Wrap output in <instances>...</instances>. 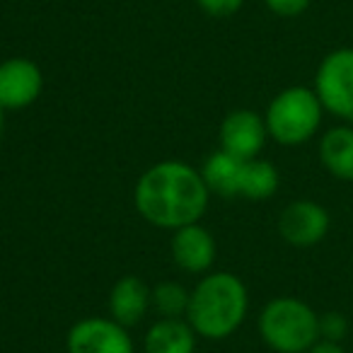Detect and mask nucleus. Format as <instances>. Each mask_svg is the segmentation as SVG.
Returning <instances> with one entry per match:
<instances>
[{
  "instance_id": "obj_4",
  "label": "nucleus",
  "mask_w": 353,
  "mask_h": 353,
  "mask_svg": "<svg viewBox=\"0 0 353 353\" xmlns=\"http://www.w3.org/2000/svg\"><path fill=\"white\" fill-rule=\"evenodd\" d=\"M324 107L310 88H288L271 99L266 109V131L281 145H303L317 133Z\"/></svg>"
},
{
  "instance_id": "obj_15",
  "label": "nucleus",
  "mask_w": 353,
  "mask_h": 353,
  "mask_svg": "<svg viewBox=\"0 0 353 353\" xmlns=\"http://www.w3.org/2000/svg\"><path fill=\"white\" fill-rule=\"evenodd\" d=\"M279 170L269 160H245L240 176V196L250 201H266L279 189Z\"/></svg>"
},
{
  "instance_id": "obj_13",
  "label": "nucleus",
  "mask_w": 353,
  "mask_h": 353,
  "mask_svg": "<svg viewBox=\"0 0 353 353\" xmlns=\"http://www.w3.org/2000/svg\"><path fill=\"white\" fill-rule=\"evenodd\" d=\"M319 157L332 176L341 182H353V128H329L319 143Z\"/></svg>"
},
{
  "instance_id": "obj_10",
  "label": "nucleus",
  "mask_w": 353,
  "mask_h": 353,
  "mask_svg": "<svg viewBox=\"0 0 353 353\" xmlns=\"http://www.w3.org/2000/svg\"><path fill=\"white\" fill-rule=\"evenodd\" d=\"M172 259L189 274H203L216 261V240L201 223L179 228L172 235Z\"/></svg>"
},
{
  "instance_id": "obj_18",
  "label": "nucleus",
  "mask_w": 353,
  "mask_h": 353,
  "mask_svg": "<svg viewBox=\"0 0 353 353\" xmlns=\"http://www.w3.org/2000/svg\"><path fill=\"white\" fill-rule=\"evenodd\" d=\"M199 8H201L206 15L211 17H230L235 15L237 10L242 8L245 0H196Z\"/></svg>"
},
{
  "instance_id": "obj_14",
  "label": "nucleus",
  "mask_w": 353,
  "mask_h": 353,
  "mask_svg": "<svg viewBox=\"0 0 353 353\" xmlns=\"http://www.w3.org/2000/svg\"><path fill=\"white\" fill-rule=\"evenodd\" d=\"M245 160H237L230 152L218 150L208 155V160L201 167V176L206 182L208 192L223 199H237L240 196V176Z\"/></svg>"
},
{
  "instance_id": "obj_5",
  "label": "nucleus",
  "mask_w": 353,
  "mask_h": 353,
  "mask_svg": "<svg viewBox=\"0 0 353 353\" xmlns=\"http://www.w3.org/2000/svg\"><path fill=\"white\" fill-rule=\"evenodd\" d=\"M314 94L329 114L353 119V49H336L324 56L314 75Z\"/></svg>"
},
{
  "instance_id": "obj_1",
  "label": "nucleus",
  "mask_w": 353,
  "mask_h": 353,
  "mask_svg": "<svg viewBox=\"0 0 353 353\" xmlns=\"http://www.w3.org/2000/svg\"><path fill=\"white\" fill-rule=\"evenodd\" d=\"M208 192L201 170L179 160H165L141 174L133 201L148 223L165 230H179L203 218Z\"/></svg>"
},
{
  "instance_id": "obj_3",
  "label": "nucleus",
  "mask_w": 353,
  "mask_h": 353,
  "mask_svg": "<svg viewBox=\"0 0 353 353\" xmlns=\"http://www.w3.org/2000/svg\"><path fill=\"white\" fill-rule=\"evenodd\" d=\"M259 334L276 353H307L319 341V317L298 298H276L261 310Z\"/></svg>"
},
{
  "instance_id": "obj_2",
  "label": "nucleus",
  "mask_w": 353,
  "mask_h": 353,
  "mask_svg": "<svg viewBox=\"0 0 353 353\" xmlns=\"http://www.w3.org/2000/svg\"><path fill=\"white\" fill-rule=\"evenodd\" d=\"M250 295L235 274H208L199 281L189 300L187 322L203 339H228L247 317Z\"/></svg>"
},
{
  "instance_id": "obj_9",
  "label": "nucleus",
  "mask_w": 353,
  "mask_h": 353,
  "mask_svg": "<svg viewBox=\"0 0 353 353\" xmlns=\"http://www.w3.org/2000/svg\"><path fill=\"white\" fill-rule=\"evenodd\" d=\"M279 232L293 247H312L329 232V213L324 206L307 199L293 201L279 218Z\"/></svg>"
},
{
  "instance_id": "obj_21",
  "label": "nucleus",
  "mask_w": 353,
  "mask_h": 353,
  "mask_svg": "<svg viewBox=\"0 0 353 353\" xmlns=\"http://www.w3.org/2000/svg\"><path fill=\"white\" fill-rule=\"evenodd\" d=\"M3 112H6V109L0 107V138H3V123H6V119H3Z\"/></svg>"
},
{
  "instance_id": "obj_7",
  "label": "nucleus",
  "mask_w": 353,
  "mask_h": 353,
  "mask_svg": "<svg viewBox=\"0 0 353 353\" xmlns=\"http://www.w3.org/2000/svg\"><path fill=\"white\" fill-rule=\"evenodd\" d=\"M44 90L41 68L30 59H6L0 63V107L25 109L39 99Z\"/></svg>"
},
{
  "instance_id": "obj_16",
  "label": "nucleus",
  "mask_w": 353,
  "mask_h": 353,
  "mask_svg": "<svg viewBox=\"0 0 353 353\" xmlns=\"http://www.w3.org/2000/svg\"><path fill=\"white\" fill-rule=\"evenodd\" d=\"M189 300H192V293L182 283H174V281H165V283L152 288V305H155V310L162 317H182V314H187Z\"/></svg>"
},
{
  "instance_id": "obj_8",
  "label": "nucleus",
  "mask_w": 353,
  "mask_h": 353,
  "mask_svg": "<svg viewBox=\"0 0 353 353\" xmlns=\"http://www.w3.org/2000/svg\"><path fill=\"white\" fill-rule=\"evenodd\" d=\"M218 138H221V150L230 152L237 160H254L259 157L269 131L264 117L250 109H237L223 119Z\"/></svg>"
},
{
  "instance_id": "obj_19",
  "label": "nucleus",
  "mask_w": 353,
  "mask_h": 353,
  "mask_svg": "<svg viewBox=\"0 0 353 353\" xmlns=\"http://www.w3.org/2000/svg\"><path fill=\"white\" fill-rule=\"evenodd\" d=\"M266 8L281 17H298L310 8L312 0H264Z\"/></svg>"
},
{
  "instance_id": "obj_20",
  "label": "nucleus",
  "mask_w": 353,
  "mask_h": 353,
  "mask_svg": "<svg viewBox=\"0 0 353 353\" xmlns=\"http://www.w3.org/2000/svg\"><path fill=\"white\" fill-rule=\"evenodd\" d=\"M307 353H346V351L341 348V343H336V341H324V339H322V341L314 343V346L310 348Z\"/></svg>"
},
{
  "instance_id": "obj_17",
  "label": "nucleus",
  "mask_w": 353,
  "mask_h": 353,
  "mask_svg": "<svg viewBox=\"0 0 353 353\" xmlns=\"http://www.w3.org/2000/svg\"><path fill=\"white\" fill-rule=\"evenodd\" d=\"M348 332V322L343 314L339 312H327L324 317H319V339L324 341H341Z\"/></svg>"
},
{
  "instance_id": "obj_11",
  "label": "nucleus",
  "mask_w": 353,
  "mask_h": 353,
  "mask_svg": "<svg viewBox=\"0 0 353 353\" xmlns=\"http://www.w3.org/2000/svg\"><path fill=\"white\" fill-rule=\"evenodd\" d=\"M152 305V290L138 276H123L114 283L109 293V312L121 327H133L148 314Z\"/></svg>"
},
{
  "instance_id": "obj_12",
  "label": "nucleus",
  "mask_w": 353,
  "mask_h": 353,
  "mask_svg": "<svg viewBox=\"0 0 353 353\" xmlns=\"http://www.w3.org/2000/svg\"><path fill=\"white\" fill-rule=\"evenodd\" d=\"M145 353H194L196 332L182 317H162L145 334Z\"/></svg>"
},
{
  "instance_id": "obj_6",
  "label": "nucleus",
  "mask_w": 353,
  "mask_h": 353,
  "mask_svg": "<svg viewBox=\"0 0 353 353\" xmlns=\"http://www.w3.org/2000/svg\"><path fill=\"white\" fill-rule=\"evenodd\" d=\"M68 353H136L126 327L112 317H88L73 324L65 339Z\"/></svg>"
}]
</instances>
